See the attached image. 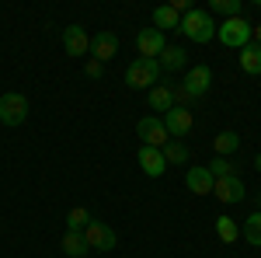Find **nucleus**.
<instances>
[{
  "label": "nucleus",
  "instance_id": "1",
  "mask_svg": "<svg viewBox=\"0 0 261 258\" xmlns=\"http://www.w3.org/2000/svg\"><path fill=\"white\" fill-rule=\"evenodd\" d=\"M178 32L185 35V39H192V42H209V39H216V21H213V14L209 11H188V14H181V25H178Z\"/></svg>",
  "mask_w": 261,
  "mask_h": 258
},
{
  "label": "nucleus",
  "instance_id": "2",
  "mask_svg": "<svg viewBox=\"0 0 261 258\" xmlns=\"http://www.w3.org/2000/svg\"><path fill=\"white\" fill-rule=\"evenodd\" d=\"M157 77H161V63H157V60L136 56V60L125 66V84H129L133 91H140V87H153Z\"/></svg>",
  "mask_w": 261,
  "mask_h": 258
},
{
  "label": "nucleus",
  "instance_id": "3",
  "mask_svg": "<svg viewBox=\"0 0 261 258\" xmlns=\"http://www.w3.org/2000/svg\"><path fill=\"white\" fill-rule=\"evenodd\" d=\"M216 39L230 49H244L251 42V25L244 18H226L223 25H216Z\"/></svg>",
  "mask_w": 261,
  "mask_h": 258
},
{
  "label": "nucleus",
  "instance_id": "4",
  "mask_svg": "<svg viewBox=\"0 0 261 258\" xmlns=\"http://www.w3.org/2000/svg\"><path fill=\"white\" fill-rule=\"evenodd\" d=\"M24 119H28V98L21 91H7L0 98V122L4 126H21Z\"/></svg>",
  "mask_w": 261,
  "mask_h": 258
},
{
  "label": "nucleus",
  "instance_id": "5",
  "mask_svg": "<svg viewBox=\"0 0 261 258\" xmlns=\"http://www.w3.org/2000/svg\"><path fill=\"white\" fill-rule=\"evenodd\" d=\"M84 241H87V248H91V251H112V248L119 244L115 230H112L108 223H101V220H91V223H87Z\"/></svg>",
  "mask_w": 261,
  "mask_h": 258
},
{
  "label": "nucleus",
  "instance_id": "6",
  "mask_svg": "<svg viewBox=\"0 0 261 258\" xmlns=\"http://www.w3.org/2000/svg\"><path fill=\"white\" fill-rule=\"evenodd\" d=\"M136 133H140L143 147H157V150L167 147V129H164L161 115H143V119L136 122Z\"/></svg>",
  "mask_w": 261,
  "mask_h": 258
},
{
  "label": "nucleus",
  "instance_id": "7",
  "mask_svg": "<svg viewBox=\"0 0 261 258\" xmlns=\"http://www.w3.org/2000/svg\"><path fill=\"white\" fill-rule=\"evenodd\" d=\"M164 122V129H167V136H174V139H185L188 133H192V126H195V115L188 112V108H181V105H174L167 115H161Z\"/></svg>",
  "mask_w": 261,
  "mask_h": 258
},
{
  "label": "nucleus",
  "instance_id": "8",
  "mask_svg": "<svg viewBox=\"0 0 261 258\" xmlns=\"http://www.w3.org/2000/svg\"><path fill=\"white\" fill-rule=\"evenodd\" d=\"M63 49H66V56H87L91 53V35L84 32V25L63 28Z\"/></svg>",
  "mask_w": 261,
  "mask_h": 258
},
{
  "label": "nucleus",
  "instance_id": "9",
  "mask_svg": "<svg viewBox=\"0 0 261 258\" xmlns=\"http://www.w3.org/2000/svg\"><path fill=\"white\" fill-rule=\"evenodd\" d=\"M209 84H213V70L209 66H192L188 74H185V80H181V87L188 91V98H202L205 91H209Z\"/></svg>",
  "mask_w": 261,
  "mask_h": 258
},
{
  "label": "nucleus",
  "instance_id": "10",
  "mask_svg": "<svg viewBox=\"0 0 261 258\" xmlns=\"http://www.w3.org/2000/svg\"><path fill=\"white\" fill-rule=\"evenodd\" d=\"M136 49H140V56H146V60H157L164 49H167V39H164V32H157V28H143L140 35H136Z\"/></svg>",
  "mask_w": 261,
  "mask_h": 258
},
{
  "label": "nucleus",
  "instance_id": "11",
  "mask_svg": "<svg viewBox=\"0 0 261 258\" xmlns=\"http://www.w3.org/2000/svg\"><path fill=\"white\" fill-rule=\"evenodd\" d=\"M213 196L220 199V202H226V206H233V202H241V199H244V181L237 178V175L216 178V185H213Z\"/></svg>",
  "mask_w": 261,
  "mask_h": 258
},
{
  "label": "nucleus",
  "instance_id": "12",
  "mask_svg": "<svg viewBox=\"0 0 261 258\" xmlns=\"http://www.w3.org/2000/svg\"><path fill=\"white\" fill-rule=\"evenodd\" d=\"M115 53H119V39H115L112 32H98V35L91 39V60L105 63V60H112Z\"/></svg>",
  "mask_w": 261,
  "mask_h": 258
},
{
  "label": "nucleus",
  "instance_id": "13",
  "mask_svg": "<svg viewBox=\"0 0 261 258\" xmlns=\"http://www.w3.org/2000/svg\"><path fill=\"white\" fill-rule=\"evenodd\" d=\"M140 168L143 175H150V178H161L164 171H167V160L157 147H140Z\"/></svg>",
  "mask_w": 261,
  "mask_h": 258
},
{
  "label": "nucleus",
  "instance_id": "14",
  "mask_svg": "<svg viewBox=\"0 0 261 258\" xmlns=\"http://www.w3.org/2000/svg\"><path fill=\"white\" fill-rule=\"evenodd\" d=\"M185 185H188L195 196H213V185H216V178L209 175V168H188Z\"/></svg>",
  "mask_w": 261,
  "mask_h": 258
},
{
  "label": "nucleus",
  "instance_id": "15",
  "mask_svg": "<svg viewBox=\"0 0 261 258\" xmlns=\"http://www.w3.org/2000/svg\"><path fill=\"white\" fill-rule=\"evenodd\" d=\"M150 108L153 112H171L174 108V91H171V84H153L150 87Z\"/></svg>",
  "mask_w": 261,
  "mask_h": 258
},
{
  "label": "nucleus",
  "instance_id": "16",
  "mask_svg": "<svg viewBox=\"0 0 261 258\" xmlns=\"http://www.w3.org/2000/svg\"><path fill=\"white\" fill-rule=\"evenodd\" d=\"M60 248H63V255L66 258H84L91 248H87V241H84V234H77V230H66L60 241Z\"/></svg>",
  "mask_w": 261,
  "mask_h": 258
},
{
  "label": "nucleus",
  "instance_id": "17",
  "mask_svg": "<svg viewBox=\"0 0 261 258\" xmlns=\"http://www.w3.org/2000/svg\"><path fill=\"white\" fill-rule=\"evenodd\" d=\"M157 63H161V70H167V74H171V70H181V66L188 63V53H185L181 45H167L161 56H157Z\"/></svg>",
  "mask_w": 261,
  "mask_h": 258
},
{
  "label": "nucleus",
  "instance_id": "18",
  "mask_svg": "<svg viewBox=\"0 0 261 258\" xmlns=\"http://www.w3.org/2000/svg\"><path fill=\"white\" fill-rule=\"evenodd\" d=\"M241 70L244 74H261V45L258 42H247L241 49Z\"/></svg>",
  "mask_w": 261,
  "mask_h": 258
},
{
  "label": "nucleus",
  "instance_id": "19",
  "mask_svg": "<svg viewBox=\"0 0 261 258\" xmlns=\"http://www.w3.org/2000/svg\"><path fill=\"white\" fill-rule=\"evenodd\" d=\"M178 25H181V14L171 7V4H164V7L153 11V28H157V32H164V28H178Z\"/></svg>",
  "mask_w": 261,
  "mask_h": 258
},
{
  "label": "nucleus",
  "instance_id": "20",
  "mask_svg": "<svg viewBox=\"0 0 261 258\" xmlns=\"http://www.w3.org/2000/svg\"><path fill=\"white\" fill-rule=\"evenodd\" d=\"M213 147H216V157H230V154L241 147V136H237L233 129H223L220 136L213 139Z\"/></svg>",
  "mask_w": 261,
  "mask_h": 258
},
{
  "label": "nucleus",
  "instance_id": "21",
  "mask_svg": "<svg viewBox=\"0 0 261 258\" xmlns=\"http://www.w3.org/2000/svg\"><path fill=\"white\" fill-rule=\"evenodd\" d=\"M216 238H220L223 244H233V241L241 238V227H237V220H230V217H216Z\"/></svg>",
  "mask_w": 261,
  "mask_h": 258
},
{
  "label": "nucleus",
  "instance_id": "22",
  "mask_svg": "<svg viewBox=\"0 0 261 258\" xmlns=\"http://www.w3.org/2000/svg\"><path fill=\"white\" fill-rule=\"evenodd\" d=\"M241 234H244V241H247V244H254V248H261V213H251V217L244 220Z\"/></svg>",
  "mask_w": 261,
  "mask_h": 258
},
{
  "label": "nucleus",
  "instance_id": "23",
  "mask_svg": "<svg viewBox=\"0 0 261 258\" xmlns=\"http://www.w3.org/2000/svg\"><path fill=\"white\" fill-rule=\"evenodd\" d=\"M167 164H188V147L181 139H167V147L161 150Z\"/></svg>",
  "mask_w": 261,
  "mask_h": 258
},
{
  "label": "nucleus",
  "instance_id": "24",
  "mask_svg": "<svg viewBox=\"0 0 261 258\" xmlns=\"http://www.w3.org/2000/svg\"><path fill=\"white\" fill-rule=\"evenodd\" d=\"M209 14H223V21L241 18V0H209Z\"/></svg>",
  "mask_w": 261,
  "mask_h": 258
},
{
  "label": "nucleus",
  "instance_id": "25",
  "mask_svg": "<svg viewBox=\"0 0 261 258\" xmlns=\"http://www.w3.org/2000/svg\"><path fill=\"white\" fill-rule=\"evenodd\" d=\"M87 223H91V213H87L84 206H77V209H70V213H66V230L84 234V230H87Z\"/></svg>",
  "mask_w": 261,
  "mask_h": 258
},
{
  "label": "nucleus",
  "instance_id": "26",
  "mask_svg": "<svg viewBox=\"0 0 261 258\" xmlns=\"http://www.w3.org/2000/svg\"><path fill=\"white\" fill-rule=\"evenodd\" d=\"M205 168H209V175H213V178H226V175H233V168H237V164H233L230 157H213Z\"/></svg>",
  "mask_w": 261,
  "mask_h": 258
},
{
  "label": "nucleus",
  "instance_id": "27",
  "mask_svg": "<svg viewBox=\"0 0 261 258\" xmlns=\"http://www.w3.org/2000/svg\"><path fill=\"white\" fill-rule=\"evenodd\" d=\"M84 74H87V77H94V80H98L101 74H105V70H101V63H98V60H87V63H84Z\"/></svg>",
  "mask_w": 261,
  "mask_h": 258
},
{
  "label": "nucleus",
  "instance_id": "28",
  "mask_svg": "<svg viewBox=\"0 0 261 258\" xmlns=\"http://www.w3.org/2000/svg\"><path fill=\"white\" fill-rule=\"evenodd\" d=\"M251 42H258V45H261V21L254 25V28H251Z\"/></svg>",
  "mask_w": 261,
  "mask_h": 258
},
{
  "label": "nucleus",
  "instance_id": "29",
  "mask_svg": "<svg viewBox=\"0 0 261 258\" xmlns=\"http://www.w3.org/2000/svg\"><path fill=\"white\" fill-rule=\"evenodd\" d=\"M254 168H258V171H261V154H258V157H254Z\"/></svg>",
  "mask_w": 261,
  "mask_h": 258
},
{
  "label": "nucleus",
  "instance_id": "30",
  "mask_svg": "<svg viewBox=\"0 0 261 258\" xmlns=\"http://www.w3.org/2000/svg\"><path fill=\"white\" fill-rule=\"evenodd\" d=\"M258 213H261V192H258Z\"/></svg>",
  "mask_w": 261,
  "mask_h": 258
}]
</instances>
